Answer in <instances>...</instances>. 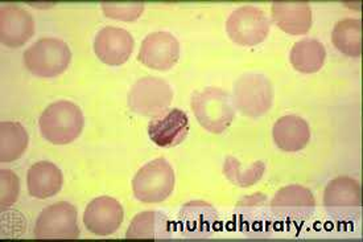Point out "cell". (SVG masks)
I'll return each instance as SVG.
<instances>
[{
	"mask_svg": "<svg viewBox=\"0 0 363 242\" xmlns=\"http://www.w3.org/2000/svg\"><path fill=\"white\" fill-rule=\"evenodd\" d=\"M85 125L82 110L70 101H57L40 116L38 127L43 138L53 145H69L81 136Z\"/></svg>",
	"mask_w": 363,
	"mask_h": 242,
	"instance_id": "1",
	"label": "cell"
},
{
	"mask_svg": "<svg viewBox=\"0 0 363 242\" xmlns=\"http://www.w3.org/2000/svg\"><path fill=\"white\" fill-rule=\"evenodd\" d=\"M191 109L199 123L213 134L229 128L235 116V107L229 93L220 87H205L191 96Z\"/></svg>",
	"mask_w": 363,
	"mask_h": 242,
	"instance_id": "2",
	"label": "cell"
},
{
	"mask_svg": "<svg viewBox=\"0 0 363 242\" xmlns=\"http://www.w3.org/2000/svg\"><path fill=\"white\" fill-rule=\"evenodd\" d=\"M72 61V52L64 40L44 38L24 52V65L40 78H53L62 75Z\"/></svg>",
	"mask_w": 363,
	"mask_h": 242,
	"instance_id": "3",
	"label": "cell"
},
{
	"mask_svg": "<svg viewBox=\"0 0 363 242\" xmlns=\"http://www.w3.org/2000/svg\"><path fill=\"white\" fill-rule=\"evenodd\" d=\"M233 104L243 116L258 118L269 111L274 104V87L266 76L246 73L234 82Z\"/></svg>",
	"mask_w": 363,
	"mask_h": 242,
	"instance_id": "4",
	"label": "cell"
},
{
	"mask_svg": "<svg viewBox=\"0 0 363 242\" xmlns=\"http://www.w3.org/2000/svg\"><path fill=\"white\" fill-rule=\"evenodd\" d=\"M174 188V171L164 158L155 159L143 165L133 180L135 197L142 203H162Z\"/></svg>",
	"mask_w": 363,
	"mask_h": 242,
	"instance_id": "5",
	"label": "cell"
},
{
	"mask_svg": "<svg viewBox=\"0 0 363 242\" xmlns=\"http://www.w3.org/2000/svg\"><path fill=\"white\" fill-rule=\"evenodd\" d=\"M326 214L338 221H352L362 212L361 185L349 176H340L330 180L324 192Z\"/></svg>",
	"mask_w": 363,
	"mask_h": 242,
	"instance_id": "6",
	"label": "cell"
},
{
	"mask_svg": "<svg viewBox=\"0 0 363 242\" xmlns=\"http://www.w3.org/2000/svg\"><path fill=\"white\" fill-rule=\"evenodd\" d=\"M172 99L171 85L162 78L152 76L138 79L128 92V106L138 116H162Z\"/></svg>",
	"mask_w": 363,
	"mask_h": 242,
	"instance_id": "7",
	"label": "cell"
},
{
	"mask_svg": "<svg viewBox=\"0 0 363 242\" xmlns=\"http://www.w3.org/2000/svg\"><path fill=\"white\" fill-rule=\"evenodd\" d=\"M271 21L262 10L243 6L234 11L226 21V31L231 41L242 47H255L267 39Z\"/></svg>",
	"mask_w": 363,
	"mask_h": 242,
	"instance_id": "8",
	"label": "cell"
},
{
	"mask_svg": "<svg viewBox=\"0 0 363 242\" xmlns=\"http://www.w3.org/2000/svg\"><path fill=\"white\" fill-rule=\"evenodd\" d=\"M77 209L70 203L58 202L47 207L38 214L35 224V237L38 238H77L79 228Z\"/></svg>",
	"mask_w": 363,
	"mask_h": 242,
	"instance_id": "9",
	"label": "cell"
},
{
	"mask_svg": "<svg viewBox=\"0 0 363 242\" xmlns=\"http://www.w3.org/2000/svg\"><path fill=\"white\" fill-rule=\"evenodd\" d=\"M269 207L280 220L304 221L315 212V196L303 185H287L277 191Z\"/></svg>",
	"mask_w": 363,
	"mask_h": 242,
	"instance_id": "10",
	"label": "cell"
},
{
	"mask_svg": "<svg viewBox=\"0 0 363 242\" xmlns=\"http://www.w3.org/2000/svg\"><path fill=\"white\" fill-rule=\"evenodd\" d=\"M180 58V44L169 32H153L142 43L139 61L155 70H169Z\"/></svg>",
	"mask_w": 363,
	"mask_h": 242,
	"instance_id": "11",
	"label": "cell"
},
{
	"mask_svg": "<svg viewBox=\"0 0 363 242\" xmlns=\"http://www.w3.org/2000/svg\"><path fill=\"white\" fill-rule=\"evenodd\" d=\"M133 35L123 28L105 27L96 33L94 52L96 57L110 67H119L133 55Z\"/></svg>",
	"mask_w": 363,
	"mask_h": 242,
	"instance_id": "12",
	"label": "cell"
},
{
	"mask_svg": "<svg viewBox=\"0 0 363 242\" xmlns=\"http://www.w3.org/2000/svg\"><path fill=\"white\" fill-rule=\"evenodd\" d=\"M123 208L118 200L108 196L96 197L84 214V224L89 232L96 236L114 234L123 223Z\"/></svg>",
	"mask_w": 363,
	"mask_h": 242,
	"instance_id": "13",
	"label": "cell"
},
{
	"mask_svg": "<svg viewBox=\"0 0 363 242\" xmlns=\"http://www.w3.org/2000/svg\"><path fill=\"white\" fill-rule=\"evenodd\" d=\"M35 33V21L28 11L16 4H6L0 10V40L6 47L19 48Z\"/></svg>",
	"mask_w": 363,
	"mask_h": 242,
	"instance_id": "14",
	"label": "cell"
},
{
	"mask_svg": "<svg viewBox=\"0 0 363 242\" xmlns=\"http://www.w3.org/2000/svg\"><path fill=\"white\" fill-rule=\"evenodd\" d=\"M189 133V119L180 109L165 110L148 125V136L159 147L180 145Z\"/></svg>",
	"mask_w": 363,
	"mask_h": 242,
	"instance_id": "15",
	"label": "cell"
},
{
	"mask_svg": "<svg viewBox=\"0 0 363 242\" xmlns=\"http://www.w3.org/2000/svg\"><path fill=\"white\" fill-rule=\"evenodd\" d=\"M272 20L288 35H306L312 27V10L308 1H274Z\"/></svg>",
	"mask_w": 363,
	"mask_h": 242,
	"instance_id": "16",
	"label": "cell"
},
{
	"mask_svg": "<svg viewBox=\"0 0 363 242\" xmlns=\"http://www.w3.org/2000/svg\"><path fill=\"white\" fill-rule=\"evenodd\" d=\"M217 211L211 204L203 202H191L184 205L179 220L182 232L188 238L209 237L217 223Z\"/></svg>",
	"mask_w": 363,
	"mask_h": 242,
	"instance_id": "17",
	"label": "cell"
},
{
	"mask_svg": "<svg viewBox=\"0 0 363 242\" xmlns=\"http://www.w3.org/2000/svg\"><path fill=\"white\" fill-rule=\"evenodd\" d=\"M272 136L280 150L286 153H297L309 143L311 128L301 116H281L274 125Z\"/></svg>",
	"mask_w": 363,
	"mask_h": 242,
	"instance_id": "18",
	"label": "cell"
},
{
	"mask_svg": "<svg viewBox=\"0 0 363 242\" xmlns=\"http://www.w3.org/2000/svg\"><path fill=\"white\" fill-rule=\"evenodd\" d=\"M64 176L57 165L52 162H38L29 168L27 185L29 194L40 200L57 194L62 187Z\"/></svg>",
	"mask_w": 363,
	"mask_h": 242,
	"instance_id": "19",
	"label": "cell"
},
{
	"mask_svg": "<svg viewBox=\"0 0 363 242\" xmlns=\"http://www.w3.org/2000/svg\"><path fill=\"white\" fill-rule=\"evenodd\" d=\"M267 197L263 194H249L243 197L234 209V219L239 229L249 236L258 234L267 224Z\"/></svg>",
	"mask_w": 363,
	"mask_h": 242,
	"instance_id": "20",
	"label": "cell"
},
{
	"mask_svg": "<svg viewBox=\"0 0 363 242\" xmlns=\"http://www.w3.org/2000/svg\"><path fill=\"white\" fill-rule=\"evenodd\" d=\"M171 233V223L167 214L162 212H142L135 216L130 228L127 229V238L143 240H167Z\"/></svg>",
	"mask_w": 363,
	"mask_h": 242,
	"instance_id": "21",
	"label": "cell"
},
{
	"mask_svg": "<svg viewBox=\"0 0 363 242\" xmlns=\"http://www.w3.org/2000/svg\"><path fill=\"white\" fill-rule=\"evenodd\" d=\"M326 50L323 43L315 39H303L297 41L291 50L289 60L294 68L301 73H315L324 67Z\"/></svg>",
	"mask_w": 363,
	"mask_h": 242,
	"instance_id": "22",
	"label": "cell"
},
{
	"mask_svg": "<svg viewBox=\"0 0 363 242\" xmlns=\"http://www.w3.org/2000/svg\"><path fill=\"white\" fill-rule=\"evenodd\" d=\"M28 133L19 122L6 121L0 125V162L20 159L28 147Z\"/></svg>",
	"mask_w": 363,
	"mask_h": 242,
	"instance_id": "23",
	"label": "cell"
},
{
	"mask_svg": "<svg viewBox=\"0 0 363 242\" xmlns=\"http://www.w3.org/2000/svg\"><path fill=\"white\" fill-rule=\"evenodd\" d=\"M332 40L335 48L345 56L359 57L362 55V21L344 19L335 24Z\"/></svg>",
	"mask_w": 363,
	"mask_h": 242,
	"instance_id": "24",
	"label": "cell"
},
{
	"mask_svg": "<svg viewBox=\"0 0 363 242\" xmlns=\"http://www.w3.org/2000/svg\"><path fill=\"white\" fill-rule=\"evenodd\" d=\"M266 171V165L263 162H254L245 168L238 159L229 156L223 165V174L230 182L240 188H246L258 183Z\"/></svg>",
	"mask_w": 363,
	"mask_h": 242,
	"instance_id": "25",
	"label": "cell"
},
{
	"mask_svg": "<svg viewBox=\"0 0 363 242\" xmlns=\"http://www.w3.org/2000/svg\"><path fill=\"white\" fill-rule=\"evenodd\" d=\"M102 11L107 18L123 21H134L138 20L144 11L143 1H125V3H114V1H104Z\"/></svg>",
	"mask_w": 363,
	"mask_h": 242,
	"instance_id": "26",
	"label": "cell"
},
{
	"mask_svg": "<svg viewBox=\"0 0 363 242\" xmlns=\"http://www.w3.org/2000/svg\"><path fill=\"white\" fill-rule=\"evenodd\" d=\"M0 183H1L0 207H1V211H6L10 208L11 205L16 203V200L19 197V177L11 170H1L0 171Z\"/></svg>",
	"mask_w": 363,
	"mask_h": 242,
	"instance_id": "27",
	"label": "cell"
}]
</instances>
